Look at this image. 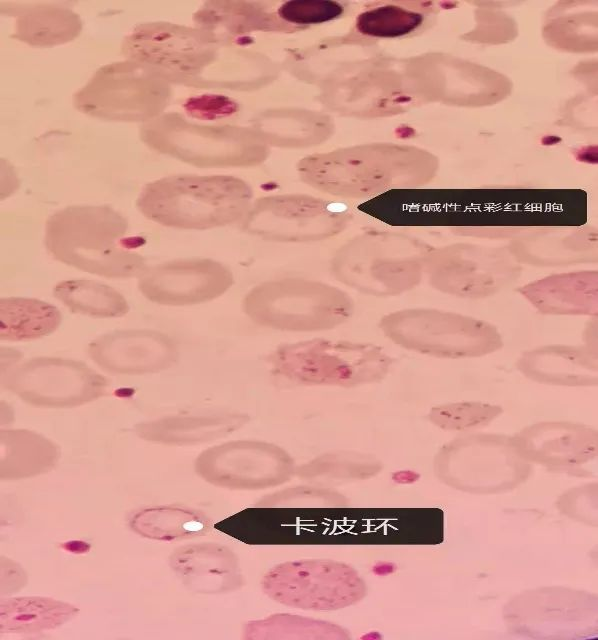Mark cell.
Instances as JSON below:
<instances>
[{"label": "cell", "mask_w": 598, "mask_h": 640, "mask_svg": "<svg viewBox=\"0 0 598 640\" xmlns=\"http://www.w3.org/2000/svg\"><path fill=\"white\" fill-rule=\"evenodd\" d=\"M358 210L393 227L512 241L535 232L585 225L587 196L579 189L409 188L363 201Z\"/></svg>", "instance_id": "1"}, {"label": "cell", "mask_w": 598, "mask_h": 640, "mask_svg": "<svg viewBox=\"0 0 598 640\" xmlns=\"http://www.w3.org/2000/svg\"><path fill=\"white\" fill-rule=\"evenodd\" d=\"M435 155L419 147L367 143L314 153L296 165L306 185L342 199L369 200L396 189L421 188L437 174Z\"/></svg>", "instance_id": "2"}, {"label": "cell", "mask_w": 598, "mask_h": 640, "mask_svg": "<svg viewBox=\"0 0 598 640\" xmlns=\"http://www.w3.org/2000/svg\"><path fill=\"white\" fill-rule=\"evenodd\" d=\"M128 229L126 217L109 205H70L47 218L44 245L55 260L81 271L130 278L147 266Z\"/></svg>", "instance_id": "3"}, {"label": "cell", "mask_w": 598, "mask_h": 640, "mask_svg": "<svg viewBox=\"0 0 598 640\" xmlns=\"http://www.w3.org/2000/svg\"><path fill=\"white\" fill-rule=\"evenodd\" d=\"M252 202V187L241 178L176 174L145 184L136 207L165 227L208 230L241 221Z\"/></svg>", "instance_id": "4"}, {"label": "cell", "mask_w": 598, "mask_h": 640, "mask_svg": "<svg viewBox=\"0 0 598 640\" xmlns=\"http://www.w3.org/2000/svg\"><path fill=\"white\" fill-rule=\"evenodd\" d=\"M432 247L406 233L367 230L335 251L330 271L337 281L361 293L396 296L421 282Z\"/></svg>", "instance_id": "5"}, {"label": "cell", "mask_w": 598, "mask_h": 640, "mask_svg": "<svg viewBox=\"0 0 598 640\" xmlns=\"http://www.w3.org/2000/svg\"><path fill=\"white\" fill-rule=\"evenodd\" d=\"M139 138L149 149L198 168H250L270 155L249 126L198 123L175 111L140 125Z\"/></svg>", "instance_id": "6"}, {"label": "cell", "mask_w": 598, "mask_h": 640, "mask_svg": "<svg viewBox=\"0 0 598 640\" xmlns=\"http://www.w3.org/2000/svg\"><path fill=\"white\" fill-rule=\"evenodd\" d=\"M357 2L324 0H211L193 14L194 26L219 45H237L256 33L293 34L353 14Z\"/></svg>", "instance_id": "7"}, {"label": "cell", "mask_w": 598, "mask_h": 640, "mask_svg": "<svg viewBox=\"0 0 598 640\" xmlns=\"http://www.w3.org/2000/svg\"><path fill=\"white\" fill-rule=\"evenodd\" d=\"M245 315L255 324L289 332L336 328L354 312V302L342 289L325 282L287 277L251 288L242 300Z\"/></svg>", "instance_id": "8"}, {"label": "cell", "mask_w": 598, "mask_h": 640, "mask_svg": "<svg viewBox=\"0 0 598 640\" xmlns=\"http://www.w3.org/2000/svg\"><path fill=\"white\" fill-rule=\"evenodd\" d=\"M268 361L272 371L288 381L340 387L381 381L393 364L377 345L324 338L282 344Z\"/></svg>", "instance_id": "9"}, {"label": "cell", "mask_w": 598, "mask_h": 640, "mask_svg": "<svg viewBox=\"0 0 598 640\" xmlns=\"http://www.w3.org/2000/svg\"><path fill=\"white\" fill-rule=\"evenodd\" d=\"M318 101L343 117L396 116L419 103L404 60L374 54L331 76L319 86Z\"/></svg>", "instance_id": "10"}, {"label": "cell", "mask_w": 598, "mask_h": 640, "mask_svg": "<svg viewBox=\"0 0 598 640\" xmlns=\"http://www.w3.org/2000/svg\"><path fill=\"white\" fill-rule=\"evenodd\" d=\"M173 93L168 81L124 58L99 67L74 92L72 104L91 118L142 125L166 112Z\"/></svg>", "instance_id": "11"}, {"label": "cell", "mask_w": 598, "mask_h": 640, "mask_svg": "<svg viewBox=\"0 0 598 640\" xmlns=\"http://www.w3.org/2000/svg\"><path fill=\"white\" fill-rule=\"evenodd\" d=\"M379 328L394 344L439 358L481 357L500 350L503 340L491 323L430 308H412L382 317Z\"/></svg>", "instance_id": "12"}, {"label": "cell", "mask_w": 598, "mask_h": 640, "mask_svg": "<svg viewBox=\"0 0 598 640\" xmlns=\"http://www.w3.org/2000/svg\"><path fill=\"white\" fill-rule=\"evenodd\" d=\"M125 59L138 62L172 85L198 88L221 45L208 32L168 21L137 24L121 42Z\"/></svg>", "instance_id": "13"}, {"label": "cell", "mask_w": 598, "mask_h": 640, "mask_svg": "<svg viewBox=\"0 0 598 640\" xmlns=\"http://www.w3.org/2000/svg\"><path fill=\"white\" fill-rule=\"evenodd\" d=\"M522 269L508 246L458 242L433 246L426 259L425 275L442 293L480 299L516 282Z\"/></svg>", "instance_id": "14"}, {"label": "cell", "mask_w": 598, "mask_h": 640, "mask_svg": "<svg viewBox=\"0 0 598 640\" xmlns=\"http://www.w3.org/2000/svg\"><path fill=\"white\" fill-rule=\"evenodd\" d=\"M351 219L350 211L338 203L306 194H279L254 200L240 228L266 241L305 243L340 234Z\"/></svg>", "instance_id": "15"}, {"label": "cell", "mask_w": 598, "mask_h": 640, "mask_svg": "<svg viewBox=\"0 0 598 640\" xmlns=\"http://www.w3.org/2000/svg\"><path fill=\"white\" fill-rule=\"evenodd\" d=\"M263 592L280 604L311 611L342 609L366 595V585L349 565L299 560L276 565L262 579Z\"/></svg>", "instance_id": "16"}, {"label": "cell", "mask_w": 598, "mask_h": 640, "mask_svg": "<svg viewBox=\"0 0 598 640\" xmlns=\"http://www.w3.org/2000/svg\"><path fill=\"white\" fill-rule=\"evenodd\" d=\"M1 384L24 402L43 408H72L102 397L107 379L87 364L60 357H35L1 374Z\"/></svg>", "instance_id": "17"}, {"label": "cell", "mask_w": 598, "mask_h": 640, "mask_svg": "<svg viewBox=\"0 0 598 640\" xmlns=\"http://www.w3.org/2000/svg\"><path fill=\"white\" fill-rule=\"evenodd\" d=\"M196 473L208 483L234 490H258L287 482L295 473L281 447L254 440L230 441L201 452Z\"/></svg>", "instance_id": "18"}, {"label": "cell", "mask_w": 598, "mask_h": 640, "mask_svg": "<svg viewBox=\"0 0 598 640\" xmlns=\"http://www.w3.org/2000/svg\"><path fill=\"white\" fill-rule=\"evenodd\" d=\"M234 284L225 264L209 258L177 259L146 269L138 276V289L153 303L189 306L212 301Z\"/></svg>", "instance_id": "19"}, {"label": "cell", "mask_w": 598, "mask_h": 640, "mask_svg": "<svg viewBox=\"0 0 598 640\" xmlns=\"http://www.w3.org/2000/svg\"><path fill=\"white\" fill-rule=\"evenodd\" d=\"M90 359L111 374L142 375L172 367L179 352L174 340L150 329H125L102 334L87 347Z\"/></svg>", "instance_id": "20"}, {"label": "cell", "mask_w": 598, "mask_h": 640, "mask_svg": "<svg viewBox=\"0 0 598 640\" xmlns=\"http://www.w3.org/2000/svg\"><path fill=\"white\" fill-rule=\"evenodd\" d=\"M439 11L435 2H358L354 20L345 34L370 46H377L380 41L410 38L431 28Z\"/></svg>", "instance_id": "21"}, {"label": "cell", "mask_w": 598, "mask_h": 640, "mask_svg": "<svg viewBox=\"0 0 598 640\" xmlns=\"http://www.w3.org/2000/svg\"><path fill=\"white\" fill-rule=\"evenodd\" d=\"M507 246L522 266L564 267L598 260L597 230L586 224L535 232Z\"/></svg>", "instance_id": "22"}, {"label": "cell", "mask_w": 598, "mask_h": 640, "mask_svg": "<svg viewBox=\"0 0 598 640\" xmlns=\"http://www.w3.org/2000/svg\"><path fill=\"white\" fill-rule=\"evenodd\" d=\"M0 10L14 21L11 38L31 47L64 45L74 41L83 30L81 16L57 3L4 1Z\"/></svg>", "instance_id": "23"}, {"label": "cell", "mask_w": 598, "mask_h": 640, "mask_svg": "<svg viewBox=\"0 0 598 640\" xmlns=\"http://www.w3.org/2000/svg\"><path fill=\"white\" fill-rule=\"evenodd\" d=\"M170 566L182 583L197 593H226L243 583L235 554L216 543L177 548L170 556Z\"/></svg>", "instance_id": "24"}, {"label": "cell", "mask_w": 598, "mask_h": 640, "mask_svg": "<svg viewBox=\"0 0 598 640\" xmlns=\"http://www.w3.org/2000/svg\"><path fill=\"white\" fill-rule=\"evenodd\" d=\"M252 128L271 148L306 149L319 146L335 131L333 119L327 113L298 108H268L255 113L249 120Z\"/></svg>", "instance_id": "25"}, {"label": "cell", "mask_w": 598, "mask_h": 640, "mask_svg": "<svg viewBox=\"0 0 598 640\" xmlns=\"http://www.w3.org/2000/svg\"><path fill=\"white\" fill-rule=\"evenodd\" d=\"M518 292L546 315H588L598 312V272L558 273L532 281Z\"/></svg>", "instance_id": "26"}, {"label": "cell", "mask_w": 598, "mask_h": 640, "mask_svg": "<svg viewBox=\"0 0 598 640\" xmlns=\"http://www.w3.org/2000/svg\"><path fill=\"white\" fill-rule=\"evenodd\" d=\"M517 367L538 383L568 387L597 385V352L587 346L538 347L524 352Z\"/></svg>", "instance_id": "27"}, {"label": "cell", "mask_w": 598, "mask_h": 640, "mask_svg": "<svg viewBox=\"0 0 598 640\" xmlns=\"http://www.w3.org/2000/svg\"><path fill=\"white\" fill-rule=\"evenodd\" d=\"M596 432L565 423H544L518 437V452L548 465L570 466L588 461L596 453Z\"/></svg>", "instance_id": "28"}, {"label": "cell", "mask_w": 598, "mask_h": 640, "mask_svg": "<svg viewBox=\"0 0 598 640\" xmlns=\"http://www.w3.org/2000/svg\"><path fill=\"white\" fill-rule=\"evenodd\" d=\"M375 47L346 34L330 36L287 51L283 66L298 81L319 87L350 64L374 55Z\"/></svg>", "instance_id": "29"}, {"label": "cell", "mask_w": 598, "mask_h": 640, "mask_svg": "<svg viewBox=\"0 0 598 640\" xmlns=\"http://www.w3.org/2000/svg\"><path fill=\"white\" fill-rule=\"evenodd\" d=\"M247 421L248 417L241 413L170 416L139 423L135 426V432L150 442L193 445L224 437Z\"/></svg>", "instance_id": "30"}, {"label": "cell", "mask_w": 598, "mask_h": 640, "mask_svg": "<svg viewBox=\"0 0 598 640\" xmlns=\"http://www.w3.org/2000/svg\"><path fill=\"white\" fill-rule=\"evenodd\" d=\"M58 447L49 439L25 429L1 431V479L17 480L52 469L59 459Z\"/></svg>", "instance_id": "31"}, {"label": "cell", "mask_w": 598, "mask_h": 640, "mask_svg": "<svg viewBox=\"0 0 598 640\" xmlns=\"http://www.w3.org/2000/svg\"><path fill=\"white\" fill-rule=\"evenodd\" d=\"M62 314L45 301L5 297L0 301V337L4 341H28L50 335L60 326Z\"/></svg>", "instance_id": "32"}, {"label": "cell", "mask_w": 598, "mask_h": 640, "mask_svg": "<svg viewBox=\"0 0 598 640\" xmlns=\"http://www.w3.org/2000/svg\"><path fill=\"white\" fill-rule=\"evenodd\" d=\"M77 613L74 605L46 597L4 599L0 606V629L5 633H37L57 628Z\"/></svg>", "instance_id": "33"}, {"label": "cell", "mask_w": 598, "mask_h": 640, "mask_svg": "<svg viewBox=\"0 0 598 640\" xmlns=\"http://www.w3.org/2000/svg\"><path fill=\"white\" fill-rule=\"evenodd\" d=\"M130 528L138 535L160 541L182 540L205 534L209 519L202 513L176 506H156L135 513Z\"/></svg>", "instance_id": "34"}, {"label": "cell", "mask_w": 598, "mask_h": 640, "mask_svg": "<svg viewBox=\"0 0 598 640\" xmlns=\"http://www.w3.org/2000/svg\"><path fill=\"white\" fill-rule=\"evenodd\" d=\"M53 295L71 312L95 318L122 317L130 309L119 291L94 280L60 281L54 286Z\"/></svg>", "instance_id": "35"}, {"label": "cell", "mask_w": 598, "mask_h": 640, "mask_svg": "<svg viewBox=\"0 0 598 640\" xmlns=\"http://www.w3.org/2000/svg\"><path fill=\"white\" fill-rule=\"evenodd\" d=\"M245 639H301L344 640L348 631L331 622L290 614H275L262 620L249 622L244 630Z\"/></svg>", "instance_id": "36"}, {"label": "cell", "mask_w": 598, "mask_h": 640, "mask_svg": "<svg viewBox=\"0 0 598 640\" xmlns=\"http://www.w3.org/2000/svg\"><path fill=\"white\" fill-rule=\"evenodd\" d=\"M381 466L370 456L353 452L322 455L303 465L298 473L303 478L341 480L365 479L375 475Z\"/></svg>", "instance_id": "37"}, {"label": "cell", "mask_w": 598, "mask_h": 640, "mask_svg": "<svg viewBox=\"0 0 598 640\" xmlns=\"http://www.w3.org/2000/svg\"><path fill=\"white\" fill-rule=\"evenodd\" d=\"M502 412L498 405L482 402H457L431 409L429 419L445 430H465L481 427Z\"/></svg>", "instance_id": "38"}, {"label": "cell", "mask_w": 598, "mask_h": 640, "mask_svg": "<svg viewBox=\"0 0 598 640\" xmlns=\"http://www.w3.org/2000/svg\"><path fill=\"white\" fill-rule=\"evenodd\" d=\"M341 498H342L341 495L327 491V490L300 487V488L289 489L286 491L276 493L270 496L268 499H265L263 503L266 505L267 504L273 505V504H279V503H293L299 499L307 501V504L309 503L308 500H313V501L315 500L316 502L331 501L335 503H338V502L340 503Z\"/></svg>", "instance_id": "39"}, {"label": "cell", "mask_w": 598, "mask_h": 640, "mask_svg": "<svg viewBox=\"0 0 598 640\" xmlns=\"http://www.w3.org/2000/svg\"><path fill=\"white\" fill-rule=\"evenodd\" d=\"M66 544L67 545H63V548L65 550L71 551L72 553H84L89 549V545L81 541H76V545H73V541Z\"/></svg>", "instance_id": "40"}]
</instances>
